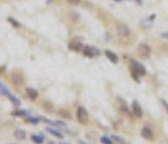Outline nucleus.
Listing matches in <instances>:
<instances>
[{
	"label": "nucleus",
	"instance_id": "1",
	"mask_svg": "<svg viewBox=\"0 0 168 144\" xmlns=\"http://www.w3.org/2000/svg\"><path fill=\"white\" fill-rule=\"evenodd\" d=\"M129 63H130V73H132V77H133L136 82H140V77L146 76V68L143 64H140L137 60H133L130 58L129 60Z\"/></svg>",
	"mask_w": 168,
	"mask_h": 144
},
{
	"label": "nucleus",
	"instance_id": "2",
	"mask_svg": "<svg viewBox=\"0 0 168 144\" xmlns=\"http://www.w3.org/2000/svg\"><path fill=\"white\" fill-rule=\"evenodd\" d=\"M0 93L3 95V96H6V98H8L9 101L12 102V103H13L15 106H21V101H19V99H18L16 96H15L13 93H12V92H10V90H9L8 87H6V86L3 85L2 82H0Z\"/></svg>",
	"mask_w": 168,
	"mask_h": 144
},
{
	"label": "nucleus",
	"instance_id": "3",
	"mask_svg": "<svg viewBox=\"0 0 168 144\" xmlns=\"http://www.w3.org/2000/svg\"><path fill=\"white\" fill-rule=\"evenodd\" d=\"M136 51H137V55H139L140 58H143V60L149 58V57H151V54H152L151 45H149V44H146V42H140V44H139Z\"/></svg>",
	"mask_w": 168,
	"mask_h": 144
},
{
	"label": "nucleus",
	"instance_id": "4",
	"mask_svg": "<svg viewBox=\"0 0 168 144\" xmlns=\"http://www.w3.org/2000/svg\"><path fill=\"white\" fill-rule=\"evenodd\" d=\"M117 35L121 38V39H129L130 36H132V29L126 25V23H117Z\"/></svg>",
	"mask_w": 168,
	"mask_h": 144
},
{
	"label": "nucleus",
	"instance_id": "5",
	"mask_svg": "<svg viewBox=\"0 0 168 144\" xmlns=\"http://www.w3.org/2000/svg\"><path fill=\"white\" fill-rule=\"evenodd\" d=\"M76 119H77V122L79 124H88V121H89V114H88V111L85 109L84 106H79L77 109H76Z\"/></svg>",
	"mask_w": 168,
	"mask_h": 144
},
{
	"label": "nucleus",
	"instance_id": "6",
	"mask_svg": "<svg viewBox=\"0 0 168 144\" xmlns=\"http://www.w3.org/2000/svg\"><path fill=\"white\" fill-rule=\"evenodd\" d=\"M140 137H142L143 140H148V141H152V140L155 138V136H153V131H152V128L149 127V125H145V127H142V130H140Z\"/></svg>",
	"mask_w": 168,
	"mask_h": 144
},
{
	"label": "nucleus",
	"instance_id": "7",
	"mask_svg": "<svg viewBox=\"0 0 168 144\" xmlns=\"http://www.w3.org/2000/svg\"><path fill=\"white\" fill-rule=\"evenodd\" d=\"M82 52H84L85 57H88V58H94V57H98L101 52L100 50H97L95 47H84V50H82Z\"/></svg>",
	"mask_w": 168,
	"mask_h": 144
},
{
	"label": "nucleus",
	"instance_id": "8",
	"mask_svg": "<svg viewBox=\"0 0 168 144\" xmlns=\"http://www.w3.org/2000/svg\"><path fill=\"white\" fill-rule=\"evenodd\" d=\"M132 114H133L134 118H142L143 117L142 106H140V103L137 101H133V103H132Z\"/></svg>",
	"mask_w": 168,
	"mask_h": 144
},
{
	"label": "nucleus",
	"instance_id": "9",
	"mask_svg": "<svg viewBox=\"0 0 168 144\" xmlns=\"http://www.w3.org/2000/svg\"><path fill=\"white\" fill-rule=\"evenodd\" d=\"M104 54H105V57H107V58H108L110 61H111V63H114V64H116V63H118V57H117V54H114L113 51L105 50V51H104Z\"/></svg>",
	"mask_w": 168,
	"mask_h": 144
},
{
	"label": "nucleus",
	"instance_id": "10",
	"mask_svg": "<svg viewBox=\"0 0 168 144\" xmlns=\"http://www.w3.org/2000/svg\"><path fill=\"white\" fill-rule=\"evenodd\" d=\"M26 95H28V98H29L31 101H35V99L38 98L37 89H32V87H26Z\"/></svg>",
	"mask_w": 168,
	"mask_h": 144
},
{
	"label": "nucleus",
	"instance_id": "11",
	"mask_svg": "<svg viewBox=\"0 0 168 144\" xmlns=\"http://www.w3.org/2000/svg\"><path fill=\"white\" fill-rule=\"evenodd\" d=\"M31 140H32L35 144H44V141H45V137H44V134H40V136L32 134V136H31Z\"/></svg>",
	"mask_w": 168,
	"mask_h": 144
},
{
	"label": "nucleus",
	"instance_id": "12",
	"mask_svg": "<svg viewBox=\"0 0 168 144\" xmlns=\"http://www.w3.org/2000/svg\"><path fill=\"white\" fill-rule=\"evenodd\" d=\"M13 136H15L16 140H21V141H22V140H25L26 138V133L24 131V130H16V131L13 133Z\"/></svg>",
	"mask_w": 168,
	"mask_h": 144
},
{
	"label": "nucleus",
	"instance_id": "13",
	"mask_svg": "<svg viewBox=\"0 0 168 144\" xmlns=\"http://www.w3.org/2000/svg\"><path fill=\"white\" fill-rule=\"evenodd\" d=\"M47 131H48V133H50L51 136L57 137V138H59V140H61V138H63V134H61V133H60L59 130H54V128L48 127V128H47Z\"/></svg>",
	"mask_w": 168,
	"mask_h": 144
},
{
	"label": "nucleus",
	"instance_id": "14",
	"mask_svg": "<svg viewBox=\"0 0 168 144\" xmlns=\"http://www.w3.org/2000/svg\"><path fill=\"white\" fill-rule=\"evenodd\" d=\"M69 47H70V50H73V51L84 50V48H82V45H81V42H77V41H72V42L69 44Z\"/></svg>",
	"mask_w": 168,
	"mask_h": 144
},
{
	"label": "nucleus",
	"instance_id": "15",
	"mask_svg": "<svg viewBox=\"0 0 168 144\" xmlns=\"http://www.w3.org/2000/svg\"><path fill=\"white\" fill-rule=\"evenodd\" d=\"M12 115H13V117H25L26 118V117H28V112L24 109H16L12 112Z\"/></svg>",
	"mask_w": 168,
	"mask_h": 144
},
{
	"label": "nucleus",
	"instance_id": "16",
	"mask_svg": "<svg viewBox=\"0 0 168 144\" xmlns=\"http://www.w3.org/2000/svg\"><path fill=\"white\" fill-rule=\"evenodd\" d=\"M12 80L16 83V85H22L24 83V77L21 74H12Z\"/></svg>",
	"mask_w": 168,
	"mask_h": 144
},
{
	"label": "nucleus",
	"instance_id": "17",
	"mask_svg": "<svg viewBox=\"0 0 168 144\" xmlns=\"http://www.w3.org/2000/svg\"><path fill=\"white\" fill-rule=\"evenodd\" d=\"M100 141H101L102 144H116L113 138H110V137H105V136H104V137H101V138H100Z\"/></svg>",
	"mask_w": 168,
	"mask_h": 144
},
{
	"label": "nucleus",
	"instance_id": "18",
	"mask_svg": "<svg viewBox=\"0 0 168 144\" xmlns=\"http://www.w3.org/2000/svg\"><path fill=\"white\" fill-rule=\"evenodd\" d=\"M113 140H114V143H117V144H127L121 137H118V136H113Z\"/></svg>",
	"mask_w": 168,
	"mask_h": 144
},
{
	"label": "nucleus",
	"instance_id": "19",
	"mask_svg": "<svg viewBox=\"0 0 168 144\" xmlns=\"http://www.w3.org/2000/svg\"><path fill=\"white\" fill-rule=\"evenodd\" d=\"M25 119H26V122H29V124H38L41 121L40 118H31V117H26Z\"/></svg>",
	"mask_w": 168,
	"mask_h": 144
},
{
	"label": "nucleus",
	"instance_id": "20",
	"mask_svg": "<svg viewBox=\"0 0 168 144\" xmlns=\"http://www.w3.org/2000/svg\"><path fill=\"white\" fill-rule=\"evenodd\" d=\"M67 3H70V5H79L82 0H66Z\"/></svg>",
	"mask_w": 168,
	"mask_h": 144
},
{
	"label": "nucleus",
	"instance_id": "21",
	"mask_svg": "<svg viewBox=\"0 0 168 144\" xmlns=\"http://www.w3.org/2000/svg\"><path fill=\"white\" fill-rule=\"evenodd\" d=\"M161 103L164 105V108H165V109H167V112H168V102L164 101V99H161Z\"/></svg>",
	"mask_w": 168,
	"mask_h": 144
},
{
	"label": "nucleus",
	"instance_id": "22",
	"mask_svg": "<svg viewBox=\"0 0 168 144\" xmlns=\"http://www.w3.org/2000/svg\"><path fill=\"white\" fill-rule=\"evenodd\" d=\"M134 2H136V3H137V5H142V3H143L142 0H134Z\"/></svg>",
	"mask_w": 168,
	"mask_h": 144
},
{
	"label": "nucleus",
	"instance_id": "23",
	"mask_svg": "<svg viewBox=\"0 0 168 144\" xmlns=\"http://www.w3.org/2000/svg\"><path fill=\"white\" fill-rule=\"evenodd\" d=\"M162 36H164V38H168V34L165 32V34H162Z\"/></svg>",
	"mask_w": 168,
	"mask_h": 144
},
{
	"label": "nucleus",
	"instance_id": "24",
	"mask_svg": "<svg viewBox=\"0 0 168 144\" xmlns=\"http://www.w3.org/2000/svg\"><path fill=\"white\" fill-rule=\"evenodd\" d=\"M60 144H69V143H60Z\"/></svg>",
	"mask_w": 168,
	"mask_h": 144
}]
</instances>
